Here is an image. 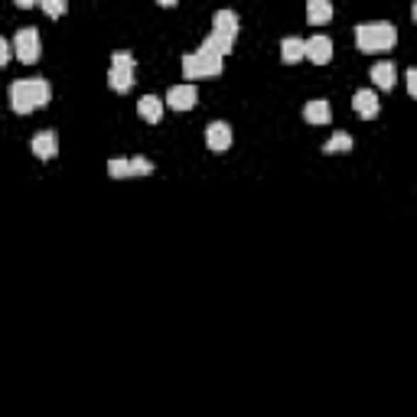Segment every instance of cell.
<instances>
[{
  "label": "cell",
  "mask_w": 417,
  "mask_h": 417,
  "mask_svg": "<svg viewBox=\"0 0 417 417\" xmlns=\"http://www.w3.org/2000/svg\"><path fill=\"white\" fill-rule=\"evenodd\" d=\"M163 111H167V104H163V98H157V95H144L140 101H137V114H140L147 124H160Z\"/></svg>",
  "instance_id": "obj_10"
},
{
  "label": "cell",
  "mask_w": 417,
  "mask_h": 417,
  "mask_svg": "<svg viewBox=\"0 0 417 417\" xmlns=\"http://www.w3.org/2000/svg\"><path fill=\"white\" fill-rule=\"evenodd\" d=\"M196 101H199V91H196L193 82H186V85H173V89L167 91V98H163V104L173 108V111H193Z\"/></svg>",
  "instance_id": "obj_4"
},
{
  "label": "cell",
  "mask_w": 417,
  "mask_h": 417,
  "mask_svg": "<svg viewBox=\"0 0 417 417\" xmlns=\"http://www.w3.org/2000/svg\"><path fill=\"white\" fill-rule=\"evenodd\" d=\"M232 124L228 121H212V124H206V147L208 150H216V153H222V150H228L232 147Z\"/></svg>",
  "instance_id": "obj_6"
},
{
  "label": "cell",
  "mask_w": 417,
  "mask_h": 417,
  "mask_svg": "<svg viewBox=\"0 0 417 417\" xmlns=\"http://www.w3.org/2000/svg\"><path fill=\"white\" fill-rule=\"evenodd\" d=\"M10 59H13V46H10V40H4V36H0V69H4Z\"/></svg>",
  "instance_id": "obj_24"
},
{
  "label": "cell",
  "mask_w": 417,
  "mask_h": 417,
  "mask_svg": "<svg viewBox=\"0 0 417 417\" xmlns=\"http://www.w3.org/2000/svg\"><path fill=\"white\" fill-rule=\"evenodd\" d=\"M33 157H40V160H56L59 157V134L56 130H40V134L33 137Z\"/></svg>",
  "instance_id": "obj_7"
},
{
  "label": "cell",
  "mask_w": 417,
  "mask_h": 417,
  "mask_svg": "<svg viewBox=\"0 0 417 417\" xmlns=\"http://www.w3.org/2000/svg\"><path fill=\"white\" fill-rule=\"evenodd\" d=\"M329 16H333V4H329V0H310V4H306V23L310 26L329 23Z\"/></svg>",
  "instance_id": "obj_13"
},
{
  "label": "cell",
  "mask_w": 417,
  "mask_h": 417,
  "mask_svg": "<svg viewBox=\"0 0 417 417\" xmlns=\"http://www.w3.org/2000/svg\"><path fill=\"white\" fill-rule=\"evenodd\" d=\"M394 43H398V30L388 20H369L355 26V46L362 52H382V49H391Z\"/></svg>",
  "instance_id": "obj_2"
},
{
  "label": "cell",
  "mask_w": 417,
  "mask_h": 417,
  "mask_svg": "<svg viewBox=\"0 0 417 417\" xmlns=\"http://www.w3.org/2000/svg\"><path fill=\"white\" fill-rule=\"evenodd\" d=\"M304 59H310L313 65H326L329 59H333V40L323 36V33L304 40Z\"/></svg>",
  "instance_id": "obj_5"
},
{
  "label": "cell",
  "mask_w": 417,
  "mask_h": 417,
  "mask_svg": "<svg viewBox=\"0 0 417 417\" xmlns=\"http://www.w3.org/2000/svg\"><path fill=\"white\" fill-rule=\"evenodd\" d=\"M40 10H43L46 16H52V20H56V16H65L69 4H65V0H43V4H40Z\"/></svg>",
  "instance_id": "obj_22"
},
{
  "label": "cell",
  "mask_w": 417,
  "mask_h": 417,
  "mask_svg": "<svg viewBox=\"0 0 417 417\" xmlns=\"http://www.w3.org/2000/svg\"><path fill=\"white\" fill-rule=\"evenodd\" d=\"M108 177H111V179H130L128 157H111V160H108Z\"/></svg>",
  "instance_id": "obj_20"
},
{
  "label": "cell",
  "mask_w": 417,
  "mask_h": 417,
  "mask_svg": "<svg viewBox=\"0 0 417 417\" xmlns=\"http://www.w3.org/2000/svg\"><path fill=\"white\" fill-rule=\"evenodd\" d=\"M352 108H355V114L365 118V121L378 118V111H382V104H378V91L375 89H359L352 95Z\"/></svg>",
  "instance_id": "obj_8"
},
{
  "label": "cell",
  "mask_w": 417,
  "mask_h": 417,
  "mask_svg": "<svg viewBox=\"0 0 417 417\" xmlns=\"http://www.w3.org/2000/svg\"><path fill=\"white\" fill-rule=\"evenodd\" d=\"M134 69H108V85H111V91H118V95H124V91L134 89Z\"/></svg>",
  "instance_id": "obj_12"
},
{
  "label": "cell",
  "mask_w": 417,
  "mask_h": 417,
  "mask_svg": "<svg viewBox=\"0 0 417 417\" xmlns=\"http://www.w3.org/2000/svg\"><path fill=\"white\" fill-rule=\"evenodd\" d=\"M111 69H134L137 72V59L130 56V52H124V49H118L111 56Z\"/></svg>",
  "instance_id": "obj_23"
},
{
  "label": "cell",
  "mask_w": 417,
  "mask_h": 417,
  "mask_svg": "<svg viewBox=\"0 0 417 417\" xmlns=\"http://www.w3.org/2000/svg\"><path fill=\"white\" fill-rule=\"evenodd\" d=\"M183 75L186 79H206V69H202V62H199L196 52H186L183 56Z\"/></svg>",
  "instance_id": "obj_19"
},
{
  "label": "cell",
  "mask_w": 417,
  "mask_h": 417,
  "mask_svg": "<svg viewBox=\"0 0 417 417\" xmlns=\"http://www.w3.org/2000/svg\"><path fill=\"white\" fill-rule=\"evenodd\" d=\"M13 56L20 59V62L33 65V62H40V52H43V43H40V33L33 30V26H20L13 36Z\"/></svg>",
  "instance_id": "obj_3"
},
{
  "label": "cell",
  "mask_w": 417,
  "mask_h": 417,
  "mask_svg": "<svg viewBox=\"0 0 417 417\" xmlns=\"http://www.w3.org/2000/svg\"><path fill=\"white\" fill-rule=\"evenodd\" d=\"M304 121L306 124H316V128L329 124V121H333V108H329L326 98H310V101L304 104Z\"/></svg>",
  "instance_id": "obj_9"
},
{
  "label": "cell",
  "mask_w": 417,
  "mask_h": 417,
  "mask_svg": "<svg viewBox=\"0 0 417 417\" xmlns=\"http://www.w3.org/2000/svg\"><path fill=\"white\" fill-rule=\"evenodd\" d=\"M369 75H372V82H375V89L391 91L394 85H398V69H394V62H375Z\"/></svg>",
  "instance_id": "obj_11"
},
{
  "label": "cell",
  "mask_w": 417,
  "mask_h": 417,
  "mask_svg": "<svg viewBox=\"0 0 417 417\" xmlns=\"http://www.w3.org/2000/svg\"><path fill=\"white\" fill-rule=\"evenodd\" d=\"M202 46L212 49L216 56H222V59H225V56H228V52L235 49V36H225V33H216V30H212V33L206 36V40H202Z\"/></svg>",
  "instance_id": "obj_16"
},
{
  "label": "cell",
  "mask_w": 417,
  "mask_h": 417,
  "mask_svg": "<svg viewBox=\"0 0 417 417\" xmlns=\"http://www.w3.org/2000/svg\"><path fill=\"white\" fill-rule=\"evenodd\" d=\"M404 82H408V95L414 98L417 95V69H408V72H404Z\"/></svg>",
  "instance_id": "obj_25"
},
{
  "label": "cell",
  "mask_w": 417,
  "mask_h": 417,
  "mask_svg": "<svg viewBox=\"0 0 417 417\" xmlns=\"http://www.w3.org/2000/svg\"><path fill=\"white\" fill-rule=\"evenodd\" d=\"M352 134H345V130H333V137H329L326 144H323V150L326 153H349L352 150Z\"/></svg>",
  "instance_id": "obj_18"
},
{
  "label": "cell",
  "mask_w": 417,
  "mask_h": 417,
  "mask_svg": "<svg viewBox=\"0 0 417 417\" xmlns=\"http://www.w3.org/2000/svg\"><path fill=\"white\" fill-rule=\"evenodd\" d=\"M52 98V85L46 79H20L10 85V108L16 114H33L46 108Z\"/></svg>",
  "instance_id": "obj_1"
},
{
  "label": "cell",
  "mask_w": 417,
  "mask_h": 417,
  "mask_svg": "<svg viewBox=\"0 0 417 417\" xmlns=\"http://www.w3.org/2000/svg\"><path fill=\"white\" fill-rule=\"evenodd\" d=\"M128 163H130V177H150L153 173V163L147 157H128Z\"/></svg>",
  "instance_id": "obj_21"
},
{
  "label": "cell",
  "mask_w": 417,
  "mask_h": 417,
  "mask_svg": "<svg viewBox=\"0 0 417 417\" xmlns=\"http://www.w3.org/2000/svg\"><path fill=\"white\" fill-rule=\"evenodd\" d=\"M196 56H199L202 69H206V79H218V75H222V69H225V59L222 56H216V52H212V49H206V46L196 49Z\"/></svg>",
  "instance_id": "obj_15"
},
{
  "label": "cell",
  "mask_w": 417,
  "mask_h": 417,
  "mask_svg": "<svg viewBox=\"0 0 417 417\" xmlns=\"http://www.w3.org/2000/svg\"><path fill=\"white\" fill-rule=\"evenodd\" d=\"M281 59L287 65L300 62V59H304V40H300V36H287V40H281Z\"/></svg>",
  "instance_id": "obj_17"
},
{
  "label": "cell",
  "mask_w": 417,
  "mask_h": 417,
  "mask_svg": "<svg viewBox=\"0 0 417 417\" xmlns=\"http://www.w3.org/2000/svg\"><path fill=\"white\" fill-rule=\"evenodd\" d=\"M212 30L225 33V36H238V13H235V10H216V16H212Z\"/></svg>",
  "instance_id": "obj_14"
}]
</instances>
